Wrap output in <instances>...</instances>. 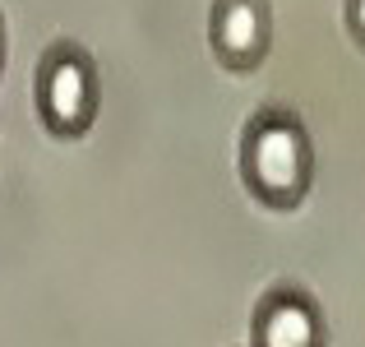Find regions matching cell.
<instances>
[{
    "label": "cell",
    "instance_id": "6da1fadb",
    "mask_svg": "<svg viewBox=\"0 0 365 347\" xmlns=\"http://www.w3.org/2000/svg\"><path fill=\"white\" fill-rule=\"evenodd\" d=\"M241 181L250 199L273 213H296L310 199L314 181V144L301 111L259 107L241 130Z\"/></svg>",
    "mask_w": 365,
    "mask_h": 347
},
{
    "label": "cell",
    "instance_id": "7a4b0ae2",
    "mask_svg": "<svg viewBox=\"0 0 365 347\" xmlns=\"http://www.w3.org/2000/svg\"><path fill=\"white\" fill-rule=\"evenodd\" d=\"M33 107L51 139H83L102 107V79L88 46L56 37L33 70Z\"/></svg>",
    "mask_w": 365,
    "mask_h": 347
},
{
    "label": "cell",
    "instance_id": "3957f363",
    "mask_svg": "<svg viewBox=\"0 0 365 347\" xmlns=\"http://www.w3.org/2000/svg\"><path fill=\"white\" fill-rule=\"evenodd\" d=\"M208 51L222 70L255 74L273 51V0H213Z\"/></svg>",
    "mask_w": 365,
    "mask_h": 347
},
{
    "label": "cell",
    "instance_id": "277c9868",
    "mask_svg": "<svg viewBox=\"0 0 365 347\" xmlns=\"http://www.w3.org/2000/svg\"><path fill=\"white\" fill-rule=\"evenodd\" d=\"M250 347H329V320L301 283H277L250 315Z\"/></svg>",
    "mask_w": 365,
    "mask_h": 347
},
{
    "label": "cell",
    "instance_id": "5b68a950",
    "mask_svg": "<svg viewBox=\"0 0 365 347\" xmlns=\"http://www.w3.org/2000/svg\"><path fill=\"white\" fill-rule=\"evenodd\" d=\"M342 24H347V37L365 51V0H342Z\"/></svg>",
    "mask_w": 365,
    "mask_h": 347
},
{
    "label": "cell",
    "instance_id": "8992f818",
    "mask_svg": "<svg viewBox=\"0 0 365 347\" xmlns=\"http://www.w3.org/2000/svg\"><path fill=\"white\" fill-rule=\"evenodd\" d=\"M0 70H5V14H0Z\"/></svg>",
    "mask_w": 365,
    "mask_h": 347
}]
</instances>
